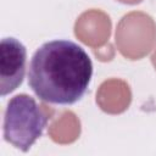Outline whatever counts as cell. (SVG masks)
Instances as JSON below:
<instances>
[{"label": "cell", "mask_w": 156, "mask_h": 156, "mask_svg": "<svg viewBox=\"0 0 156 156\" xmlns=\"http://www.w3.org/2000/svg\"><path fill=\"white\" fill-rule=\"evenodd\" d=\"M93 63L83 48L69 40L43 44L29 63L28 83L43 101L72 105L87 91Z\"/></svg>", "instance_id": "1"}, {"label": "cell", "mask_w": 156, "mask_h": 156, "mask_svg": "<svg viewBox=\"0 0 156 156\" xmlns=\"http://www.w3.org/2000/svg\"><path fill=\"white\" fill-rule=\"evenodd\" d=\"M52 110L46 105H38L34 98L27 94L13 96L4 113V138L15 147L28 151L41 136Z\"/></svg>", "instance_id": "2"}, {"label": "cell", "mask_w": 156, "mask_h": 156, "mask_svg": "<svg viewBox=\"0 0 156 156\" xmlns=\"http://www.w3.org/2000/svg\"><path fill=\"white\" fill-rule=\"evenodd\" d=\"M156 41V23L145 12L133 11L124 15L117 24L116 45L128 60L146 56Z\"/></svg>", "instance_id": "3"}, {"label": "cell", "mask_w": 156, "mask_h": 156, "mask_svg": "<svg viewBox=\"0 0 156 156\" xmlns=\"http://www.w3.org/2000/svg\"><path fill=\"white\" fill-rule=\"evenodd\" d=\"M0 94L5 96L18 88L26 71L27 51L22 43L10 37L0 44Z\"/></svg>", "instance_id": "4"}, {"label": "cell", "mask_w": 156, "mask_h": 156, "mask_svg": "<svg viewBox=\"0 0 156 156\" xmlns=\"http://www.w3.org/2000/svg\"><path fill=\"white\" fill-rule=\"evenodd\" d=\"M76 37L93 49L108 43L111 34V20L101 10L91 9L83 12L74 24Z\"/></svg>", "instance_id": "5"}, {"label": "cell", "mask_w": 156, "mask_h": 156, "mask_svg": "<svg viewBox=\"0 0 156 156\" xmlns=\"http://www.w3.org/2000/svg\"><path fill=\"white\" fill-rule=\"evenodd\" d=\"M132 101L129 85L117 78L105 80L96 93V102L100 108L107 113L117 115L126 111Z\"/></svg>", "instance_id": "6"}, {"label": "cell", "mask_w": 156, "mask_h": 156, "mask_svg": "<svg viewBox=\"0 0 156 156\" xmlns=\"http://www.w3.org/2000/svg\"><path fill=\"white\" fill-rule=\"evenodd\" d=\"M80 133V122L71 111H65L49 127L50 138L58 144L73 143Z\"/></svg>", "instance_id": "7"}, {"label": "cell", "mask_w": 156, "mask_h": 156, "mask_svg": "<svg viewBox=\"0 0 156 156\" xmlns=\"http://www.w3.org/2000/svg\"><path fill=\"white\" fill-rule=\"evenodd\" d=\"M151 62H152V65H154V67L156 69V48H155V50H154V52L151 55Z\"/></svg>", "instance_id": "8"}, {"label": "cell", "mask_w": 156, "mask_h": 156, "mask_svg": "<svg viewBox=\"0 0 156 156\" xmlns=\"http://www.w3.org/2000/svg\"><path fill=\"white\" fill-rule=\"evenodd\" d=\"M118 1L124 2V4H138V2H140L141 0H118Z\"/></svg>", "instance_id": "9"}]
</instances>
